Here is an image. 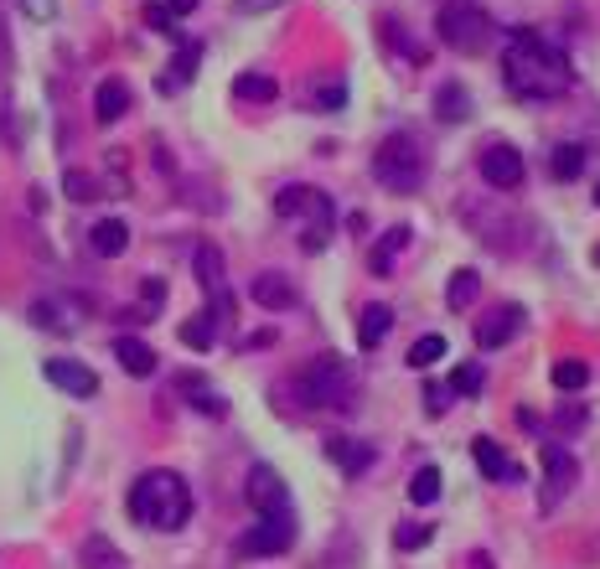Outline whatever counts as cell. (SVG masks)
<instances>
[{"instance_id":"1","label":"cell","mask_w":600,"mask_h":569,"mask_svg":"<svg viewBox=\"0 0 600 569\" xmlns=\"http://www.w3.org/2000/svg\"><path fill=\"white\" fill-rule=\"evenodd\" d=\"M502 78L513 88L518 99H559L575 88V68H569L564 47H554L544 32H533V26H518L513 42L502 52Z\"/></svg>"},{"instance_id":"2","label":"cell","mask_w":600,"mask_h":569,"mask_svg":"<svg viewBox=\"0 0 600 569\" xmlns=\"http://www.w3.org/2000/svg\"><path fill=\"white\" fill-rule=\"evenodd\" d=\"M130 518L145 523V528H161V533H176L187 518H192V487L182 482L176 471H145L140 482L130 487Z\"/></svg>"},{"instance_id":"3","label":"cell","mask_w":600,"mask_h":569,"mask_svg":"<svg viewBox=\"0 0 600 569\" xmlns=\"http://www.w3.org/2000/svg\"><path fill=\"white\" fill-rule=\"evenodd\" d=\"M275 213L280 218H306V228H300V249L306 254H321L337 233V207L321 187H285L275 197Z\"/></svg>"},{"instance_id":"4","label":"cell","mask_w":600,"mask_h":569,"mask_svg":"<svg viewBox=\"0 0 600 569\" xmlns=\"http://www.w3.org/2000/svg\"><path fill=\"white\" fill-rule=\"evenodd\" d=\"M295 394L306 409H347L352 404V368H347V357L337 352H326L316 357V363H306L295 373Z\"/></svg>"},{"instance_id":"5","label":"cell","mask_w":600,"mask_h":569,"mask_svg":"<svg viewBox=\"0 0 600 569\" xmlns=\"http://www.w3.org/2000/svg\"><path fill=\"white\" fill-rule=\"evenodd\" d=\"M373 176L388 187V192H419V182H425V151H419V140L409 130H394L378 151H373Z\"/></svg>"},{"instance_id":"6","label":"cell","mask_w":600,"mask_h":569,"mask_svg":"<svg viewBox=\"0 0 600 569\" xmlns=\"http://www.w3.org/2000/svg\"><path fill=\"white\" fill-rule=\"evenodd\" d=\"M435 32L445 47H456V52H487L492 37H497V26L482 6H471V0H450V6H440L435 16Z\"/></svg>"},{"instance_id":"7","label":"cell","mask_w":600,"mask_h":569,"mask_svg":"<svg viewBox=\"0 0 600 569\" xmlns=\"http://www.w3.org/2000/svg\"><path fill=\"white\" fill-rule=\"evenodd\" d=\"M192 269H197V285L207 290V301H213V321H228L233 316V295H228V275H223V249L218 244H197L192 254Z\"/></svg>"},{"instance_id":"8","label":"cell","mask_w":600,"mask_h":569,"mask_svg":"<svg viewBox=\"0 0 600 569\" xmlns=\"http://www.w3.org/2000/svg\"><path fill=\"white\" fill-rule=\"evenodd\" d=\"M295 544V513L290 518H259L244 538H238V554L244 559H275Z\"/></svg>"},{"instance_id":"9","label":"cell","mask_w":600,"mask_h":569,"mask_svg":"<svg viewBox=\"0 0 600 569\" xmlns=\"http://www.w3.org/2000/svg\"><path fill=\"white\" fill-rule=\"evenodd\" d=\"M244 492H249V502H254L259 518H290V513H295V507H290V487L280 482L275 466H254Z\"/></svg>"},{"instance_id":"10","label":"cell","mask_w":600,"mask_h":569,"mask_svg":"<svg viewBox=\"0 0 600 569\" xmlns=\"http://www.w3.org/2000/svg\"><path fill=\"white\" fill-rule=\"evenodd\" d=\"M575 471H580L575 456H569L559 440H549V445H544V497H538V507H544V513H549L554 502H564L569 482H575Z\"/></svg>"},{"instance_id":"11","label":"cell","mask_w":600,"mask_h":569,"mask_svg":"<svg viewBox=\"0 0 600 569\" xmlns=\"http://www.w3.org/2000/svg\"><path fill=\"white\" fill-rule=\"evenodd\" d=\"M42 378L57 383V388H63V394H73V399H94V394H99V373L83 368V363H73V357H47V363H42Z\"/></svg>"},{"instance_id":"12","label":"cell","mask_w":600,"mask_h":569,"mask_svg":"<svg viewBox=\"0 0 600 569\" xmlns=\"http://www.w3.org/2000/svg\"><path fill=\"white\" fill-rule=\"evenodd\" d=\"M471 456H476V466H482L487 482H502V487H518V482H523V466L507 461V451H502L492 435H476V440H471Z\"/></svg>"},{"instance_id":"13","label":"cell","mask_w":600,"mask_h":569,"mask_svg":"<svg viewBox=\"0 0 600 569\" xmlns=\"http://www.w3.org/2000/svg\"><path fill=\"white\" fill-rule=\"evenodd\" d=\"M518 326H523V311H518V306H497V311H487L482 321H476V347L497 352V347H507V342L518 337Z\"/></svg>"},{"instance_id":"14","label":"cell","mask_w":600,"mask_h":569,"mask_svg":"<svg viewBox=\"0 0 600 569\" xmlns=\"http://www.w3.org/2000/svg\"><path fill=\"white\" fill-rule=\"evenodd\" d=\"M482 176H487V187L513 192L523 182V156L513 151V145H492V151H482Z\"/></svg>"},{"instance_id":"15","label":"cell","mask_w":600,"mask_h":569,"mask_svg":"<svg viewBox=\"0 0 600 569\" xmlns=\"http://www.w3.org/2000/svg\"><path fill=\"white\" fill-rule=\"evenodd\" d=\"M254 301L264 306V311H290V306H300V295H295V285L280 275V269H264V275L254 280Z\"/></svg>"},{"instance_id":"16","label":"cell","mask_w":600,"mask_h":569,"mask_svg":"<svg viewBox=\"0 0 600 569\" xmlns=\"http://www.w3.org/2000/svg\"><path fill=\"white\" fill-rule=\"evenodd\" d=\"M326 461H332V466H342L347 476H363V471L373 466V445H368V440L332 435V440H326Z\"/></svg>"},{"instance_id":"17","label":"cell","mask_w":600,"mask_h":569,"mask_svg":"<svg viewBox=\"0 0 600 569\" xmlns=\"http://www.w3.org/2000/svg\"><path fill=\"white\" fill-rule=\"evenodd\" d=\"M125 109H130V83L125 78H104L94 88V119H99V125H114Z\"/></svg>"},{"instance_id":"18","label":"cell","mask_w":600,"mask_h":569,"mask_svg":"<svg viewBox=\"0 0 600 569\" xmlns=\"http://www.w3.org/2000/svg\"><path fill=\"white\" fill-rule=\"evenodd\" d=\"M88 244H94V254H104V259H119V254L130 249V228L119 223V218H104V223L88 228Z\"/></svg>"},{"instance_id":"19","label":"cell","mask_w":600,"mask_h":569,"mask_svg":"<svg viewBox=\"0 0 600 569\" xmlns=\"http://www.w3.org/2000/svg\"><path fill=\"white\" fill-rule=\"evenodd\" d=\"M114 357H119V368H125L130 378H150V373H156V352H150L140 337H119Z\"/></svg>"},{"instance_id":"20","label":"cell","mask_w":600,"mask_h":569,"mask_svg":"<svg viewBox=\"0 0 600 569\" xmlns=\"http://www.w3.org/2000/svg\"><path fill=\"white\" fill-rule=\"evenodd\" d=\"M435 114L445 119V125H461V119L471 114V94H466V83H440V88H435Z\"/></svg>"},{"instance_id":"21","label":"cell","mask_w":600,"mask_h":569,"mask_svg":"<svg viewBox=\"0 0 600 569\" xmlns=\"http://www.w3.org/2000/svg\"><path fill=\"white\" fill-rule=\"evenodd\" d=\"M388 332H394V311H388V306H368V311H363V321H357V347L373 352Z\"/></svg>"},{"instance_id":"22","label":"cell","mask_w":600,"mask_h":569,"mask_svg":"<svg viewBox=\"0 0 600 569\" xmlns=\"http://www.w3.org/2000/svg\"><path fill=\"white\" fill-rule=\"evenodd\" d=\"M78 559H83V569H125V554H119L104 533H88L83 549H78Z\"/></svg>"},{"instance_id":"23","label":"cell","mask_w":600,"mask_h":569,"mask_svg":"<svg viewBox=\"0 0 600 569\" xmlns=\"http://www.w3.org/2000/svg\"><path fill=\"white\" fill-rule=\"evenodd\" d=\"M580 171H585V145L564 140V145H554V151H549V176H554V182H575Z\"/></svg>"},{"instance_id":"24","label":"cell","mask_w":600,"mask_h":569,"mask_svg":"<svg viewBox=\"0 0 600 569\" xmlns=\"http://www.w3.org/2000/svg\"><path fill=\"white\" fill-rule=\"evenodd\" d=\"M176 388L192 394V409H202V414H228V399H218V388H207L197 373H182V378H176Z\"/></svg>"},{"instance_id":"25","label":"cell","mask_w":600,"mask_h":569,"mask_svg":"<svg viewBox=\"0 0 600 569\" xmlns=\"http://www.w3.org/2000/svg\"><path fill=\"white\" fill-rule=\"evenodd\" d=\"M233 94L249 99V104H269V99L280 94V83L269 78V73H238V78H233Z\"/></svg>"},{"instance_id":"26","label":"cell","mask_w":600,"mask_h":569,"mask_svg":"<svg viewBox=\"0 0 600 569\" xmlns=\"http://www.w3.org/2000/svg\"><path fill=\"white\" fill-rule=\"evenodd\" d=\"M476 290H482V280H476V269H456V275H450V285H445V301H450V311H466V306L476 301Z\"/></svg>"},{"instance_id":"27","label":"cell","mask_w":600,"mask_h":569,"mask_svg":"<svg viewBox=\"0 0 600 569\" xmlns=\"http://www.w3.org/2000/svg\"><path fill=\"white\" fill-rule=\"evenodd\" d=\"M404 244H409V228H404V223H399V228H388V238L373 249V259H368V264H373V275H388V269H394V254H399Z\"/></svg>"},{"instance_id":"28","label":"cell","mask_w":600,"mask_h":569,"mask_svg":"<svg viewBox=\"0 0 600 569\" xmlns=\"http://www.w3.org/2000/svg\"><path fill=\"white\" fill-rule=\"evenodd\" d=\"M585 383H590V368L580 363V357H564V363H554V388H559V394H580Z\"/></svg>"},{"instance_id":"29","label":"cell","mask_w":600,"mask_h":569,"mask_svg":"<svg viewBox=\"0 0 600 569\" xmlns=\"http://www.w3.org/2000/svg\"><path fill=\"white\" fill-rule=\"evenodd\" d=\"M182 342L192 347V352H207L218 342V321L213 316H192V321H182Z\"/></svg>"},{"instance_id":"30","label":"cell","mask_w":600,"mask_h":569,"mask_svg":"<svg viewBox=\"0 0 600 569\" xmlns=\"http://www.w3.org/2000/svg\"><path fill=\"white\" fill-rule=\"evenodd\" d=\"M435 497H440V471H435V466H419V471L409 476V502L430 507Z\"/></svg>"},{"instance_id":"31","label":"cell","mask_w":600,"mask_h":569,"mask_svg":"<svg viewBox=\"0 0 600 569\" xmlns=\"http://www.w3.org/2000/svg\"><path fill=\"white\" fill-rule=\"evenodd\" d=\"M440 357H445V337L430 332V337H419V342L409 347V368H435Z\"/></svg>"},{"instance_id":"32","label":"cell","mask_w":600,"mask_h":569,"mask_svg":"<svg viewBox=\"0 0 600 569\" xmlns=\"http://www.w3.org/2000/svg\"><path fill=\"white\" fill-rule=\"evenodd\" d=\"M197 57H202V47H197V42H187L182 52H176V63H171V78H161V88L192 83V73H197Z\"/></svg>"},{"instance_id":"33","label":"cell","mask_w":600,"mask_h":569,"mask_svg":"<svg viewBox=\"0 0 600 569\" xmlns=\"http://www.w3.org/2000/svg\"><path fill=\"white\" fill-rule=\"evenodd\" d=\"M430 538H435V523H399V528H394V544H399L404 554H409V549H425Z\"/></svg>"},{"instance_id":"34","label":"cell","mask_w":600,"mask_h":569,"mask_svg":"<svg viewBox=\"0 0 600 569\" xmlns=\"http://www.w3.org/2000/svg\"><path fill=\"white\" fill-rule=\"evenodd\" d=\"M63 192H68L73 202H94V197H99V176H88V171H68V176H63Z\"/></svg>"},{"instance_id":"35","label":"cell","mask_w":600,"mask_h":569,"mask_svg":"<svg viewBox=\"0 0 600 569\" xmlns=\"http://www.w3.org/2000/svg\"><path fill=\"white\" fill-rule=\"evenodd\" d=\"M482 383H487V373L476 368V363H466V368H456V373H450V394H476Z\"/></svg>"},{"instance_id":"36","label":"cell","mask_w":600,"mask_h":569,"mask_svg":"<svg viewBox=\"0 0 600 569\" xmlns=\"http://www.w3.org/2000/svg\"><path fill=\"white\" fill-rule=\"evenodd\" d=\"M347 104V83H326V88H316V109L321 114H337Z\"/></svg>"},{"instance_id":"37","label":"cell","mask_w":600,"mask_h":569,"mask_svg":"<svg viewBox=\"0 0 600 569\" xmlns=\"http://www.w3.org/2000/svg\"><path fill=\"white\" fill-rule=\"evenodd\" d=\"M145 21L156 26V32H166V37H176V21H171V11L166 6H145Z\"/></svg>"},{"instance_id":"38","label":"cell","mask_w":600,"mask_h":569,"mask_svg":"<svg viewBox=\"0 0 600 569\" xmlns=\"http://www.w3.org/2000/svg\"><path fill=\"white\" fill-rule=\"evenodd\" d=\"M554 425H559V430H575V425H585V409H580V404L559 409V414H554Z\"/></svg>"},{"instance_id":"39","label":"cell","mask_w":600,"mask_h":569,"mask_svg":"<svg viewBox=\"0 0 600 569\" xmlns=\"http://www.w3.org/2000/svg\"><path fill=\"white\" fill-rule=\"evenodd\" d=\"M445 394H450V388H440V383H425V409H430V414H445Z\"/></svg>"},{"instance_id":"40","label":"cell","mask_w":600,"mask_h":569,"mask_svg":"<svg viewBox=\"0 0 600 569\" xmlns=\"http://www.w3.org/2000/svg\"><path fill=\"white\" fill-rule=\"evenodd\" d=\"M26 11H32V16L42 21V16H52V11H57V0H26Z\"/></svg>"},{"instance_id":"41","label":"cell","mask_w":600,"mask_h":569,"mask_svg":"<svg viewBox=\"0 0 600 569\" xmlns=\"http://www.w3.org/2000/svg\"><path fill=\"white\" fill-rule=\"evenodd\" d=\"M166 11H171V21H176V16H187V11H197V0H171Z\"/></svg>"},{"instance_id":"42","label":"cell","mask_w":600,"mask_h":569,"mask_svg":"<svg viewBox=\"0 0 600 569\" xmlns=\"http://www.w3.org/2000/svg\"><path fill=\"white\" fill-rule=\"evenodd\" d=\"M595 207H600V182H595Z\"/></svg>"}]
</instances>
